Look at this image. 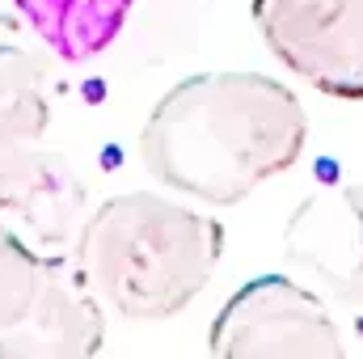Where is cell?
Returning a JSON list of instances; mask_svg holds the SVG:
<instances>
[{"mask_svg":"<svg viewBox=\"0 0 363 359\" xmlns=\"http://www.w3.org/2000/svg\"><path fill=\"white\" fill-rule=\"evenodd\" d=\"M308 140V114L262 72H199L165 93L140 127V161L165 190L233 207L287 174Z\"/></svg>","mask_w":363,"mask_h":359,"instance_id":"cell-1","label":"cell"},{"mask_svg":"<svg viewBox=\"0 0 363 359\" xmlns=\"http://www.w3.org/2000/svg\"><path fill=\"white\" fill-rule=\"evenodd\" d=\"M72 254L106 309L127 321H169L216 279L224 228L186 194L127 190L93 207Z\"/></svg>","mask_w":363,"mask_h":359,"instance_id":"cell-2","label":"cell"},{"mask_svg":"<svg viewBox=\"0 0 363 359\" xmlns=\"http://www.w3.org/2000/svg\"><path fill=\"white\" fill-rule=\"evenodd\" d=\"M211 355L224 359H342L347 338L325 300L287 275L241 283L216 313L207 334Z\"/></svg>","mask_w":363,"mask_h":359,"instance_id":"cell-3","label":"cell"},{"mask_svg":"<svg viewBox=\"0 0 363 359\" xmlns=\"http://www.w3.org/2000/svg\"><path fill=\"white\" fill-rule=\"evenodd\" d=\"M274 60L325 97H363V0H254Z\"/></svg>","mask_w":363,"mask_h":359,"instance_id":"cell-4","label":"cell"},{"mask_svg":"<svg viewBox=\"0 0 363 359\" xmlns=\"http://www.w3.org/2000/svg\"><path fill=\"white\" fill-rule=\"evenodd\" d=\"M89 182L55 148H0V228L30 254H72L89 224Z\"/></svg>","mask_w":363,"mask_h":359,"instance_id":"cell-5","label":"cell"},{"mask_svg":"<svg viewBox=\"0 0 363 359\" xmlns=\"http://www.w3.org/2000/svg\"><path fill=\"white\" fill-rule=\"evenodd\" d=\"M106 343V300L77 254L38 258L21 304L0 321V359H85Z\"/></svg>","mask_w":363,"mask_h":359,"instance_id":"cell-6","label":"cell"},{"mask_svg":"<svg viewBox=\"0 0 363 359\" xmlns=\"http://www.w3.org/2000/svg\"><path fill=\"white\" fill-rule=\"evenodd\" d=\"M283 258L330 300L363 304V186L334 182L313 190L287 220Z\"/></svg>","mask_w":363,"mask_h":359,"instance_id":"cell-7","label":"cell"},{"mask_svg":"<svg viewBox=\"0 0 363 359\" xmlns=\"http://www.w3.org/2000/svg\"><path fill=\"white\" fill-rule=\"evenodd\" d=\"M47 43L17 13H0V148L34 144L47 136L51 101V60Z\"/></svg>","mask_w":363,"mask_h":359,"instance_id":"cell-8","label":"cell"},{"mask_svg":"<svg viewBox=\"0 0 363 359\" xmlns=\"http://www.w3.org/2000/svg\"><path fill=\"white\" fill-rule=\"evenodd\" d=\"M135 0H17V13L51 47L55 60H97L127 26Z\"/></svg>","mask_w":363,"mask_h":359,"instance_id":"cell-9","label":"cell"},{"mask_svg":"<svg viewBox=\"0 0 363 359\" xmlns=\"http://www.w3.org/2000/svg\"><path fill=\"white\" fill-rule=\"evenodd\" d=\"M34 270H38V254H30L21 241H13L0 228V321L21 304V296L34 283Z\"/></svg>","mask_w":363,"mask_h":359,"instance_id":"cell-10","label":"cell"}]
</instances>
